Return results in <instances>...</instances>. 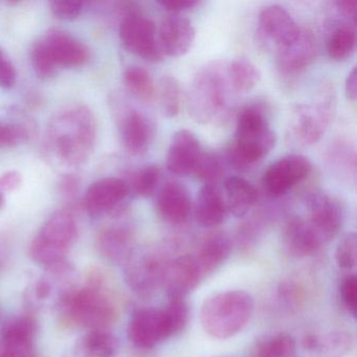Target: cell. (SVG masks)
I'll return each mask as SVG.
<instances>
[{
	"label": "cell",
	"instance_id": "cell-40",
	"mask_svg": "<svg viewBox=\"0 0 357 357\" xmlns=\"http://www.w3.org/2000/svg\"><path fill=\"white\" fill-rule=\"evenodd\" d=\"M357 236L348 233L338 242L335 250V260L340 268L351 271L356 266Z\"/></svg>",
	"mask_w": 357,
	"mask_h": 357
},
{
	"label": "cell",
	"instance_id": "cell-17",
	"mask_svg": "<svg viewBox=\"0 0 357 357\" xmlns=\"http://www.w3.org/2000/svg\"><path fill=\"white\" fill-rule=\"evenodd\" d=\"M195 37V29L189 20L179 14H171L160 24L158 43L162 54L178 58L192 49Z\"/></svg>",
	"mask_w": 357,
	"mask_h": 357
},
{
	"label": "cell",
	"instance_id": "cell-42",
	"mask_svg": "<svg viewBox=\"0 0 357 357\" xmlns=\"http://www.w3.org/2000/svg\"><path fill=\"white\" fill-rule=\"evenodd\" d=\"M84 3L79 0H54L50 3L52 13L61 20H74L81 15Z\"/></svg>",
	"mask_w": 357,
	"mask_h": 357
},
{
	"label": "cell",
	"instance_id": "cell-46",
	"mask_svg": "<svg viewBox=\"0 0 357 357\" xmlns=\"http://www.w3.org/2000/svg\"><path fill=\"white\" fill-rule=\"evenodd\" d=\"M24 183L22 173L16 170L8 171L0 175V192H12L20 189Z\"/></svg>",
	"mask_w": 357,
	"mask_h": 357
},
{
	"label": "cell",
	"instance_id": "cell-20",
	"mask_svg": "<svg viewBox=\"0 0 357 357\" xmlns=\"http://www.w3.org/2000/svg\"><path fill=\"white\" fill-rule=\"evenodd\" d=\"M43 39L57 68H81L91 58L89 47L64 31L54 29L47 32Z\"/></svg>",
	"mask_w": 357,
	"mask_h": 357
},
{
	"label": "cell",
	"instance_id": "cell-1",
	"mask_svg": "<svg viewBox=\"0 0 357 357\" xmlns=\"http://www.w3.org/2000/svg\"><path fill=\"white\" fill-rule=\"evenodd\" d=\"M97 139L95 116L87 106L70 105L50 121L43 139L45 158L56 167L78 168L91 158Z\"/></svg>",
	"mask_w": 357,
	"mask_h": 357
},
{
	"label": "cell",
	"instance_id": "cell-8",
	"mask_svg": "<svg viewBox=\"0 0 357 357\" xmlns=\"http://www.w3.org/2000/svg\"><path fill=\"white\" fill-rule=\"evenodd\" d=\"M169 260L164 250L132 252L125 262L126 283L139 296H151L162 286L165 268Z\"/></svg>",
	"mask_w": 357,
	"mask_h": 357
},
{
	"label": "cell",
	"instance_id": "cell-38",
	"mask_svg": "<svg viewBox=\"0 0 357 357\" xmlns=\"http://www.w3.org/2000/svg\"><path fill=\"white\" fill-rule=\"evenodd\" d=\"M30 57L33 68L38 78L47 80L57 72V66L54 62L51 53L43 38L33 43Z\"/></svg>",
	"mask_w": 357,
	"mask_h": 357
},
{
	"label": "cell",
	"instance_id": "cell-9",
	"mask_svg": "<svg viewBox=\"0 0 357 357\" xmlns=\"http://www.w3.org/2000/svg\"><path fill=\"white\" fill-rule=\"evenodd\" d=\"M333 107V98L327 93L312 103L298 106L290 126L294 137L303 145L317 143L329 127Z\"/></svg>",
	"mask_w": 357,
	"mask_h": 357
},
{
	"label": "cell",
	"instance_id": "cell-31",
	"mask_svg": "<svg viewBox=\"0 0 357 357\" xmlns=\"http://www.w3.org/2000/svg\"><path fill=\"white\" fill-rule=\"evenodd\" d=\"M296 340L287 333H280L260 340L252 351V357H292Z\"/></svg>",
	"mask_w": 357,
	"mask_h": 357
},
{
	"label": "cell",
	"instance_id": "cell-25",
	"mask_svg": "<svg viewBox=\"0 0 357 357\" xmlns=\"http://www.w3.org/2000/svg\"><path fill=\"white\" fill-rule=\"evenodd\" d=\"M225 190L227 211L237 218L245 217L258 202V191L243 177H229Z\"/></svg>",
	"mask_w": 357,
	"mask_h": 357
},
{
	"label": "cell",
	"instance_id": "cell-27",
	"mask_svg": "<svg viewBox=\"0 0 357 357\" xmlns=\"http://www.w3.org/2000/svg\"><path fill=\"white\" fill-rule=\"evenodd\" d=\"M353 344L352 335L346 331H331L324 335L309 334L303 340V346L306 350L333 357L348 354Z\"/></svg>",
	"mask_w": 357,
	"mask_h": 357
},
{
	"label": "cell",
	"instance_id": "cell-45",
	"mask_svg": "<svg viewBox=\"0 0 357 357\" xmlns=\"http://www.w3.org/2000/svg\"><path fill=\"white\" fill-rule=\"evenodd\" d=\"M158 5L172 14H179L181 12L195 9L200 5L199 0H160Z\"/></svg>",
	"mask_w": 357,
	"mask_h": 357
},
{
	"label": "cell",
	"instance_id": "cell-7",
	"mask_svg": "<svg viewBox=\"0 0 357 357\" xmlns=\"http://www.w3.org/2000/svg\"><path fill=\"white\" fill-rule=\"evenodd\" d=\"M119 35L125 49L133 55L149 62H160L164 58L155 24L137 8L133 6L124 8Z\"/></svg>",
	"mask_w": 357,
	"mask_h": 357
},
{
	"label": "cell",
	"instance_id": "cell-39",
	"mask_svg": "<svg viewBox=\"0 0 357 357\" xmlns=\"http://www.w3.org/2000/svg\"><path fill=\"white\" fill-rule=\"evenodd\" d=\"M85 346L96 357H114L118 352V340L103 329L93 330L87 335Z\"/></svg>",
	"mask_w": 357,
	"mask_h": 357
},
{
	"label": "cell",
	"instance_id": "cell-15",
	"mask_svg": "<svg viewBox=\"0 0 357 357\" xmlns=\"http://www.w3.org/2000/svg\"><path fill=\"white\" fill-rule=\"evenodd\" d=\"M128 336L135 346L151 349L169 338L162 309L143 308L133 313L128 326Z\"/></svg>",
	"mask_w": 357,
	"mask_h": 357
},
{
	"label": "cell",
	"instance_id": "cell-29",
	"mask_svg": "<svg viewBox=\"0 0 357 357\" xmlns=\"http://www.w3.org/2000/svg\"><path fill=\"white\" fill-rule=\"evenodd\" d=\"M127 89L139 101L151 103L156 96L155 84L151 75L141 66H129L123 75Z\"/></svg>",
	"mask_w": 357,
	"mask_h": 357
},
{
	"label": "cell",
	"instance_id": "cell-52",
	"mask_svg": "<svg viewBox=\"0 0 357 357\" xmlns=\"http://www.w3.org/2000/svg\"><path fill=\"white\" fill-rule=\"evenodd\" d=\"M3 204H5V197H3V194L0 192V210L3 208Z\"/></svg>",
	"mask_w": 357,
	"mask_h": 357
},
{
	"label": "cell",
	"instance_id": "cell-5",
	"mask_svg": "<svg viewBox=\"0 0 357 357\" xmlns=\"http://www.w3.org/2000/svg\"><path fill=\"white\" fill-rule=\"evenodd\" d=\"M77 222L70 210L54 213L31 244V256L51 268L63 265L68 248L77 238Z\"/></svg>",
	"mask_w": 357,
	"mask_h": 357
},
{
	"label": "cell",
	"instance_id": "cell-19",
	"mask_svg": "<svg viewBox=\"0 0 357 357\" xmlns=\"http://www.w3.org/2000/svg\"><path fill=\"white\" fill-rule=\"evenodd\" d=\"M199 139L192 131L181 129L173 135L167 153V169L177 176L193 174L202 155Z\"/></svg>",
	"mask_w": 357,
	"mask_h": 357
},
{
	"label": "cell",
	"instance_id": "cell-21",
	"mask_svg": "<svg viewBox=\"0 0 357 357\" xmlns=\"http://www.w3.org/2000/svg\"><path fill=\"white\" fill-rule=\"evenodd\" d=\"M156 210L167 222L181 225L192 212L189 190L178 181H168L162 185L156 197Z\"/></svg>",
	"mask_w": 357,
	"mask_h": 357
},
{
	"label": "cell",
	"instance_id": "cell-51",
	"mask_svg": "<svg viewBox=\"0 0 357 357\" xmlns=\"http://www.w3.org/2000/svg\"><path fill=\"white\" fill-rule=\"evenodd\" d=\"M51 294V286L47 282L41 281L37 284L36 294L39 298H45Z\"/></svg>",
	"mask_w": 357,
	"mask_h": 357
},
{
	"label": "cell",
	"instance_id": "cell-24",
	"mask_svg": "<svg viewBox=\"0 0 357 357\" xmlns=\"http://www.w3.org/2000/svg\"><path fill=\"white\" fill-rule=\"evenodd\" d=\"M231 252V241L227 234L217 231L206 236L195 255L204 277L220 267L229 259Z\"/></svg>",
	"mask_w": 357,
	"mask_h": 357
},
{
	"label": "cell",
	"instance_id": "cell-4",
	"mask_svg": "<svg viewBox=\"0 0 357 357\" xmlns=\"http://www.w3.org/2000/svg\"><path fill=\"white\" fill-rule=\"evenodd\" d=\"M229 89L227 66L212 62L200 68L188 93V112L192 120L206 124L218 118L227 107Z\"/></svg>",
	"mask_w": 357,
	"mask_h": 357
},
{
	"label": "cell",
	"instance_id": "cell-47",
	"mask_svg": "<svg viewBox=\"0 0 357 357\" xmlns=\"http://www.w3.org/2000/svg\"><path fill=\"white\" fill-rule=\"evenodd\" d=\"M0 357H32V346L1 342Z\"/></svg>",
	"mask_w": 357,
	"mask_h": 357
},
{
	"label": "cell",
	"instance_id": "cell-14",
	"mask_svg": "<svg viewBox=\"0 0 357 357\" xmlns=\"http://www.w3.org/2000/svg\"><path fill=\"white\" fill-rule=\"evenodd\" d=\"M301 26L291 14L281 6H267L258 16V31L264 43L273 45L275 50L296 38Z\"/></svg>",
	"mask_w": 357,
	"mask_h": 357
},
{
	"label": "cell",
	"instance_id": "cell-48",
	"mask_svg": "<svg viewBox=\"0 0 357 357\" xmlns=\"http://www.w3.org/2000/svg\"><path fill=\"white\" fill-rule=\"evenodd\" d=\"M336 7L340 13L348 20V24L355 28L357 22V1L356 0H340L336 3Z\"/></svg>",
	"mask_w": 357,
	"mask_h": 357
},
{
	"label": "cell",
	"instance_id": "cell-37",
	"mask_svg": "<svg viewBox=\"0 0 357 357\" xmlns=\"http://www.w3.org/2000/svg\"><path fill=\"white\" fill-rule=\"evenodd\" d=\"M225 173L222 162L212 152H202L193 174L204 185H216Z\"/></svg>",
	"mask_w": 357,
	"mask_h": 357
},
{
	"label": "cell",
	"instance_id": "cell-12",
	"mask_svg": "<svg viewBox=\"0 0 357 357\" xmlns=\"http://www.w3.org/2000/svg\"><path fill=\"white\" fill-rule=\"evenodd\" d=\"M315 57L314 37L310 31L301 28L296 38L275 50V66L283 76H298L313 63Z\"/></svg>",
	"mask_w": 357,
	"mask_h": 357
},
{
	"label": "cell",
	"instance_id": "cell-11",
	"mask_svg": "<svg viewBox=\"0 0 357 357\" xmlns=\"http://www.w3.org/2000/svg\"><path fill=\"white\" fill-rule=\"evenodd\" d=\"M306 204L309 210L307 221L321 243L333 239L344 222V210L340 202L329 194L315 192L307 197Z\"/></svg>",
	"mask_w": 357,
	"mask_h": 357
},
{
	"label": "cell",
	"instance_id": "cell-35",
	"mask_svg": "<svg viewBox=\"0 0 357 357\" xmlns=\"http://www.w3.org/2000/svg\"><path fill=\"white\" fill-rule=\"evenodd\" d=\"M160 181V170L155 165L142 167L131 175L129 190L141 197H149L155 192Z\"/></svg>",
	"mask_w": 357,
	"mask_h": 357
},
{
	"label": "cell",
	"instance_id": "cell-3",
	"mask_svg": "<svg viewBox=\"0 0 357 357\" xmlns=\"http://www.w3.org/2000/svg\"><path fill=\"white\" fill-rule=\"evenodd\" d=\"M254 300L243 290L219 292L206 298L200 311L204 331L217 340H227L245 328L254 312Z\"/></svg>",
	"mask_w": 357,
	"mask_h": 357
},
{
	"label": "cell",
	"instance_id": "cell-6",
	"mask_svg": "<svg viewBox=\"0 0 357 357\" xmlns=\"http://www.w3.org/2000/svg\"><path fill=\"white\" fill-rule=\"evenodd\" d=\"M102 287L86 285L64 296L63 306L70 321L93 330L104 329L116 317V308Z\"/></svg>",
	"mask_w": 357,
	"mask_h": 357
},
{
	"label": "cell",
	"instance_id": "cell-30",
	"mask_svg": "<svg viewBox=\"0 0 357 357\" xmlns=\"http://www.w3.org/2000/svg\"><path fill=\"white\" fill-rule=\"evenodd\" d=\"M356 47L355 28L349 24L336 28L327 40V53L330 59L344 62L352 56Z\"/></svg>",
	"mask_w": 357,
	"mask_h": 357
},
{
	"label": "cell",
	"instance_id": "cell-50",
	"mask_svg": "<svg viewBox=\"0 0 357 357\" xmlns=\"http://www.w3.org/2000/svg\"><path fill=\"white\" fill-rule=\"evenodd\" d=\"M344 91H346V96L350 101H356L357 98V70L356 68H353L351 72L349 73L348 77L346 79V84H344Z\"/></svg>",
	"mask_w": 357,
	"mask_h": 357
},
{
	"label": "cell",
	"instance_id": "cell-13",
	"mask_svg": "<svg viewBox=\"0 0 357 357\" xmlns=\"http://www.w3.org/2000/svg\"><path fill=\"white\" fill-rule=\"evenodd\" d=\"M130 193L128 183L119 177H105L91 183L83 199V206L93 218L116 210Z\"/></svg>",
	"mask_w": 357,
	"mask_h": 357
},
{
	"label": "cell",
	"instance_id": "cell-28",
	"mask_svg": "<svg viewBox=\"0 0 357 357\" xmlns=\"http://www.w3.org/2000/svg\"><path fill=\"white\" fill-rule=\"evenodd\" d=\"M227 78L229 87L236 93H248L258 84L261 74L252 61L238 58L227 66Z\"/></svg>",
	"mask_w": 357,
	"mask_h": 357
},
{
	"label": "cell",
	"instance_id": "cell-10",
	"mask_svg": "<svg viewBox=\"0 0 357 357\" xmlns=\"http://www.w3.org/2000/svg\"><path fill=\"white\" fill-rule=\"evenodd\" d=\"M312 165L302 154H289L271 164L263 175L265 190L273 197H281L310 175Z\"/></svg>",
	"mask_w": 357,
	"mask_h": 357
},
{
	"label": "cell",
	"instance_id": "cell-16",
	"mask_svg": "<svg viewBox=\"0 0 357 357\" xmlns=\"http://www.w3.org/2000/svg\"><path fill=\"white\" fill-rule=\"evenodd\" d=\"M204 275L194 255H183L170 259L164 273L162 286L168 291L169 296H183L193 291Z\"/></svg>",
	"mask_w": 357,
	"mask_h": 357
},
{
	"label": "cell",
	"instance_id": "cell-23",
	"mask_svg": "<svg viewBox=\"0 0 357 357\" xmlns=\"http://www.w3.org/2000/svg\"><path fill=\"white\" fill-rule=\"evenodd\" d=\"M283 242L288 252L296 257L310 256L323 245L308 221L301 217H292L286 222Z\"/></svg>",
	"mask_w": 357,
	"mask_h": 357
},
{
	"label": "cell",
	"instance_id": "cell-33",
	"mask_svg": "<svg viewBox=\"0 0 357 357\" xmlns=\"http://www.w3.org/2000/svg\"><path fill=\"white\" fill-rule=\"evenodd\" d=\"M35 321L30 317H14L3 327L1 342L33 346Z\"/></svg>",
	"mask_w": 357,
	"mask_h": 357
},
{
	"label": "cell",
	"instance_id": "cell-2",
	"mask_svg": "<svg viewBox=\"0 0 357 357\" xmlns=\"http://www.w3.org/2000/svg\"><path fill=\"white\" fill-rule=\"evenodd\" d=\"M275 141V131L262 108L248 106L241 110L236 122L235 142L229 150V164L242 172L250 170L268 155Z\"/></svg>",
	"mask_w": 357,
	"mask_h": 357
},
{
	"label": "cell",
	"instance_id": "cell-43",
	"mask_svg": "<svg viewBox=\"0 0 357 357\" xmlns=\"http://www.w3.org/2000/svg\"><path fill=\"white\" fill-rule=\"evenodd\" d=\"M340 298L344 308L355 317L357 307V278L355 275H349L342 280L340 285Z\"/></svg>",
	"mask_w": 357,
	"mask_h": 357
},
{
	"label": "cell",
	"instance_id": "cell-34",
	"mask_svg": "<svg viewBox=\"0 0 357 357\" xmlns=\"http://www.w3.org/2000/svg\"><path fill=\"white\" fill-rule=\"evenodd\" d=\"M162 311L169 337L185 329L189 321V306L183 296H169L168 304Z\"/></svg>",
	"mask_w": 357,
	"mask_h": 357
},
{
	"label": "cell",
	"instance_id": "cell-41",
	"mask_svg": "<svg viewBox=\"0 0 357 357\" xmlns=\"http://www.w3.org/2000/svg\"><path fill=\"white\" fill-rule=\"evenodd\" d=\"M30 130L24 124L0 123V149L13 148L28 141Z\"/></svg>",
	"mask_w": 357,
	"mask_h": 357
},
{
	"label": "cell",
	"instance_id": "cell-32",
	"mask_svg": "<svg viewBox=\"0 0 357 357\" xmlns=\"http://www.w3.org/2000/svg\"><path fill=\"white\" fill-rule=\"evenodd\" d=\"M160 110L166 118H175L181 112V89L178 81L172 76L162 77L158 87Z\"/></svg>",
	"mask_w": 357,
	"mask_h": 357
},
{
	"label": "cell",
	"instance_id": "cell-44",
	"mask_svg": "<svg viewBox=\"0 0 357 357\" xmlns=\"http://www.w3.org/2000/svg\"><path fill=\"white\" fill-rule=\"evenodd\" d=\"M17 79L15 68L5 52L0 49V87L9 89L13 87Z\"/></svg>",
	"mask_w": 357,
	"mask_h": 357
},
{
	"label": "cell",
	"instance_id": "cell-49",
	"mask_svg": "<svg viewBox=\"0 0 357 357\" xmlns=\"http://www.w3.org/2000/svg\"><path fill=\"white\" fill-rule=\"evenodd\" d=\"M60 192L68 198L75 197L79 190L78 178L74 175H64L59 183Z\"/></svg>",
	"mask_w": 357,
	"mask_h": 357
},
{
	"label": "cell",
	"instance_id": "cell-36",
	"mask_svg": "<svg viewBox=\"0 0 357 357\" xmlns=\"http://www.w3.org/2000/svg\"><path fill=\"white\" fill-rule=\"evenodd\" d=\"M329 160L344 176L356 178V154L348 142L338 141L329 150Z\"/></svg>",
	"mask_w": 357,
	"mask_h": 357
},
{
	"label": "cell",
	"instance_id": "cell-22",
	"mask_svg": "<svg viewBox=\"0 0 357 357\" xmlns=\"http://www.w3.org/2000/svg\"><path fill=\"white\" fill-rule=\"evenodd\" d=\"M227 206L225 195L216 185H204L200 189L195 206V218L206 229L218 227L227 218Z\"/></svg>",
	"mask_w": 357,
	"mask_h": 357
},
{
	"label": "cell",
	"instance_id": "cell-18",
	"mask_svg": "<svg viewBox=\"0 0 357 357\" xmlns=\"http://www.w3.org/2000/svg\"><path fill=\"white\" fill-rule=\"evenodd\" d=\"M119 128L125 149L132 155L145 153L155 137L154 123L143 112L132 108L123 114Z\"/></svg>",
	"mask_w": 357,
	"mask_h": 357
},
{
	"label": "cell",
	"instance_id": "cell-26",
	"mask_svg": "<svg viewBox=\"0 0 357 357\" xmlns=\"http://www.w3.org/2000/svg\"><path fill=\"white\" fill-rule=\"evenodd\" d=\"M97 246L102 256L114 263L126 262L132 254V238L124 227H109L98 236Z\"/></svg>",
	"mask_w": 357,
	"mask_h": 357
}]
</instances>
